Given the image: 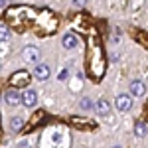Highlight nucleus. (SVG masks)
<instances>
[{
	"instance_id": "nucleus-1",
	"label": "nucleus",
	"mask_w": 148,
	"mask_h": 148,
	"mask_svg": "<svg viewBox=\"0 0 148 148\" xmlns=\"http://www.w3.org/2000/svg\"><path fill=\"white\" fill-rule=\"evenodd\" d=\"M6 20L18 30V32H26V30H34L38 36H47L56 32L57 28V18L49 10H36L30 6H16L6 12Z\"/></svg>"
},
{
	"instance_id": "nucleus-2",
	"label": "nucleus",
	"mask_w": 148,
	"mask_h": 148,
	"mask_svg": "<svg viewBox=\"0 0 148 148\" xmlns=\"http://www.w3.org/2000/svg\"><path fill=\"white\" fill-rule=\"evenodd\" d=\"M87 46H89V53H87V75L93 81H101L107 69V59H105V49L97 34H89L87 38Z\"/></svg>"
},
{
	"instance_id": "nucleus-3",
	"label": "nucleus",
	"mask_w": 148,
	"mask_h": 148,
	"mask_svg": "<svg viewBox=\"0 0 148 148\" xmlns=\"http://www.w3.org/2000/svg\"><path fill=\"white\" fill-rule=\"evenodd\" d=\"M30 79H32V75L28 71H16L10 77V85H14V87H28Z\"/></svg>"
},
{
	"instance_id": "nucleus-4",
	"label": "nucleus",
	"mask_w": 148,
	"mask_h": 148,
	"mask_svg": "<svg viewBox=\"0 0 148 148\" xmlns=\"http://www.w3.org/2000/svg\"><path fill=\"white\" fill-rule=\"evenodd\" d=\"M69 123L75 126V128H79V130H91V128L97 126L95 121H91V119H81V116H71Z\"/></svg>"
},
{
	"instance_id": "nucleus-5",
	"label": "nucleus",
	"mask_w": 148,
	"mask_h": 148,
	"mask_svg": "<svg viewBox=\"0 0 148 148\" xmlns=\"http://www.w3.org/2000/svg\"><path fill=\"white\" fill-rule=\"evenodd\" d=\"M40 57H42V51H40L36 46L24 47V59H26L28 63H38V61H40Z\"/></svg>"
},
{
	"instance_id": "nucleus-6",
	"label": "nucleus",
	"mask_w": 148,
	"mask_h": 148,
	"mask_svg": "<svg viewBox=\"0 0 148 148\" xmlns=\"http://www.w3.org/2000/svg\"><path fill=\"white\" fill-rule=\"evenodd\" d=\"M114 107H116L121 113H126V111L132 109V99H130L128 95H119L116 101H114Z\"/></svg>"
},
{
	"instance_id": "nucleus-7",
	"label": "nucleus",
	"mask_w": 148,
	"mask_h": 148,
	"mask_svg": "<svg viewBox=\"0 0 148 148\" xmlns=\"http://www.w3.org/2000/svg\"><path fill=\"white\" fill-rule=\"evenodd\" d=\"M42 123H46V113H44V111H38V113L30 119V123L26 125V130H34L36 126H40Z\"/></svg>"
},
{
	"instance_id": "nucleus-8",
	"label": "nucleus",
	"mask_w": 148,
	"mask_h": 148,
	"mask_svg": "<svg viewBox=\"0 0 148 148\" xmlns=\"http://www.w3.org/2000/svg\"><path fill=\"white\" fill-rule=\"evenodd\" d=\"M36 101H38V93L32 91V89H28V91L22 95V103L26 105V107H34Z\"/></svg>"
},
{
	"instance_id": "nucleus-9",
	"label": "nucleus",
	"mask_w": 148,
	"mask_h": 148,
	"mask_svg": "<svg viewBox=\"0 0 148 148\" xmlns=\"http://www.w3.org/2000/svg\"><path fill=\"white\" fill-rule=\"evenodd\" d=\"M34 75L40 81L47 79V77H49V67H47L46 63H44V65H42V63H38V65H36V69H34Z\"/></svg>"
},
{
	"instance_id": "nucleus-10",
	"label": "nucleus",
	"mask_w": 148,
	"mask_h": 148,
	"mask_svg": "<svg viewBox=\"0 0 148 148\" xmlns=\"http://www.w3.org/2000/svg\"><path fill=\"white\" fill-rule=\"evenodd\" d=\"M130 93H132L134 97H142V95L146 93L144 83H140V81H132V83H130Z\"/></svg>"
},
{
	"instance_id": "nucleus-11",
	"label": "nucleus",
	"mask_w": 148,
	"mask_h": 148,
	"mask_svg": "<svg viewBox=\"0 0 148 148\" xmlns=\"http://www.w3.org/2000/svg\"><path fill=\"white\" fill-rule=\"evenodd\" d=\"M109 111H111L109 101H107V99H99V101H97V113H99V116H107Z\"/></svg>"
},
{
	"instance_id": "nucleus-12",
	"label": "nucleus",
	"mask_w": 148,
	"mask_h": 148,
	"mask_svg": "<svg viewBox=\"0 0 148 148\" xmlns=\"http://www.w3.org/2000/svg\"><path fill=\"white\" fill-rule=\"evenodd\" d=\"M61 44H63V47H67V49H73V47L77 46V38L73 34H65L63 40H61Z\"/></svg>"
},
{
	"instance_id": "nucleus-13",
	"label": "nucleus",
	"mask_w": 148,
	"mask_h": 148,
	"mask_svg": "<svg viewBox=\"0 0 148 148\" xmlns=\"http://www.w3.org/2000/svg\"><path fill=\"white\" fill-rule=\"evenodd\" d=\"M4 99H6V103H8V105H12V107H14V105H18V103H20V95L10 89V91H6Z\"/></svg>"
},
{
	"instance_id": "nucleus-14",
	"label": "nucleus",
	"mask_w": 148,
	"mask_h": 148,
	"mask_svg": "<svg viewBox=\"0 0 148 148\" xmlns=\"http://www.w3.org/2000/svg\"><path fill=\"white\" fill-rule=\"evenodd\" d=\"M134 134L136 136H146V126H144V123H136V126H134Z\"/></svg>"
},
{
	"instance_id": "nucleus-15",
	"label": "nucleus",
	"mask_w": 148,
	"mask_h": 148,
	"mask_svg": "<svg viewBox=\"0 0 148 148\" xmlns=\"http://www.w3.org/2000/svg\"><path fill=\"white\" fill-rule=\"evenodd\" d=\"M10 38V30L6 26H0V42H6Z\"/></svg>"
},
{
	"instance_id": "nucleus-16",
	"label": "nucleus",
	"mask_w": 148,
	"mask_h": 148,
	"mask_svg": "<svg viewBox=\"0 0 148 148\" xmlns=\"http://www.w3.org/2000/svg\"><path fill=\"white\" fill-rule=\"evenodd\" d=\"M22 119H18V116H16V119H12V123H10V126L12 128H14V130H20V128H22Z\"/></svg>"
},
{
	"instance_id": "nucleus-17",
	"label": "nucleus",
	"mask_w": 148,
	"mask_h": 148,
	"mask_svg": "<svg viewBox=\"0 0 148 148\" xmlns=\"http://www.w3.org/2000/svg\"><path fill=\"white\" fill-rule=\"evenodd\" d=\"M71 91H81V77H75L71 81Z\"/></svg>"
},
{
	"instance_id": "nucleus-18",
	"label": "nucleus",
	"mask_w": 148,
	"mask_h": 148,
	"mask_svg": "<svg viewBox=\"0 0 148 148\" xmlns=\"http://www.w3.org/2000/svg\"><path fill=\"white\" fill-rule=\"evenodd\" d=\"M81 109H85V111H89V109H91L93 107V103H91V99H81Z\"/></svg>"
},
{
	"instance_id": "nucleus-19",
	"label": "nucleus",
	"mask_w": 148,
	"mask_h": 148,
	"mask_svg": "<svg viewBox=\"0 0 148 148\" xmlns=\"http://www.w3.org/2000/svg\"><path fill=\"white\" fill-rule=\"evenodd\" d=\"M67 75H69V71H67V69H63V71L59 73V79H61V81H63V79H67Z\"/></svg>"
},
{
	"instance_id": "nucleus-20",
	"label": "nucleus",
	"mask_w": 148,
	"mask_h": 148,
	"mask_svg": "<svg viewBox=\"0 0 148 148\" xmlns=\"http://www.w3.org/2000/svg\"><path fill=\"white\" fill-rule=\"evenodd\" d=\"M71 2H73L75 6H85V2H87V0H71Z\"/></svg>"
},
{
	"instance_id": "nucleus-21",
	"label": "nucleus",
	"mask_w": 148,
	"mask_h": 148,
	"mask_svg": "<svg viewBox=\"0 0 148 148\" xmlns=\"http://www.w3.org/2000/svg\"><path fill=\"white\" fill-rule=\"evenodd\" d=\"M144 116H146V121H148V103H146V107H144Z\"/></svg>"
},
{
	"instance_id": "nucleus-22",
	"label": "nucleus",
	"mask_w": 148,
	"mask_h": 148,
	"mask_svg": "<svg viewBox=\"0 0 148 148\" xmlns=\"http://www.w3.org/2000/svg\"><path fill=\"white\" fill-rule=\"evenodd\" d=\"M4 2H6V0H0V8H2V6H4Z\"/></svg>"
},
{
	"instance_id": "nucleus-23",
	"label": "nucleus",
	"mask_w": 148,
	"mask_h": 148,
	"mask_svg": "<svg viewBox=\"0 0 148 148\" xmlns=\"http://www.w3.org/2000/svg\"><path fill=\"white\" fill-rule=\"evenodd\" d=\"M140 40H142V42H144V44H146V46H148V40H144V38H140Z\"/></svg>"
}]
</instances>
